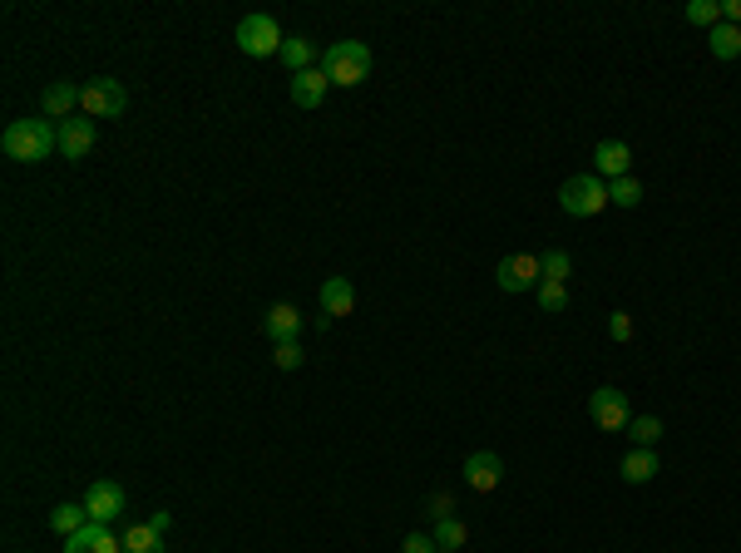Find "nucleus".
<instances>
[{"mask_svg": "<svg viewBox=\"0 0 741 553\" xmlns=\"http://www.w3.org/2000/svg\"><path fill=\"white\" fill-rule=\"evenodd\" d=\"M707 45H712L717 60H737L741 55V25H727V20L712 25V30H707Z\"/></svg>", "mask_w": 741, "mask_h": 553, "instance_id": "obj_19", "label": "nucleus"}, {"mask_svg": "<svg viewBox=\"0 0 741 553\" xmlns=\"http://www.w3.org/2000/svg\"><path fill=\"white\" fill-rule=\"evenodd\" d=\"M618 470H623V479H628V484H648V479L662 470V460H658V450H628Z\"/></svg>", "mask_w": 741, "mask_h": 553, "instance_id": "obj_18", "label": "nucleus"}, {"mask_svg": "<svg viewBox=\"0 0 741 553\" xmlns=\"http://www.w3.org/2000/svg\"><path fill=\"white\" fill-rule=\"evenodd\" d=\"M233 40H238V50H243L247 60H272V55H282V45H287L282 25H277L267 10L243 15V20H238V30H233Z\"/></svg>", "mask_w": 741, "mask_h": 553, "instance_id": "obj_2", "label": "nucleus"}, {"mask_svg": "<svg viewBox=\"0 0 741 553\" xmlns=\"http://www.w3.org/2000/svg\"><path fill=\"white\" fill-rule=\"evenodd\" d=\"M435 553H445V549H435Z\"/></svg>", "mask_w": 741, "mask_h": 553, "instance_id": "obj_34", "label": "nucleus"}, {"mask_svg": "<svg viewBox=\"0 0 741 553\" xmlns=\"http://www.w3.org/2000/svg\"><path fill=\"white\" fill-rule=\"evenodd\" d=\"M322 312H327L331 321L356 312V287H351L346 277H327V282H322Z\"/></svg>", "mask_w": 741, "mask_h": 553, "instance_id": "obj_16", "label": "nucleus"}, {"mask_svg": "<svg viewBox=\"0 0 741 553\" xmlns=\"http://www.w3.org/2000/svg\"><path fill=\"white\" fill-rule=\"evenodd\" d=\"M494 282H499V292H534V287L544 282L539 257H534V252H509V257H499Z\"/></svg>", "mask_w": 741, "mask_h": 553, "instance_id": "obj_6", "label": "nucleus"}, {"mask_svg": "<svg viewBox=\"0 0 741 553\" xmlns=\"http://www.w3.org/2000/svg\"><path fill=\"white\" fill-rule=\"evenodd\" d=\"M608 203H613V208H638V203H643V183H638L633 173H628V178H613V183H608Z\"/></svg>", "mask_w": 741, "mask_h": 553, "instance_id": "obj_25", "label": "nucleus"}, {"mask_svg": "<svg viewBox=\"0 0 741 553\" xmlns=\"http://www.w3.org/2000/svg\"><path fill=\"white\" fill-rule=\"evenodd\" d=\"M55 149H60V124H50V119H15L0 134V154L15 158V163H40Z\"/></svg>", "mask_w": 741, "mask_h": 553, "instance_id": "obj_1", "label": "nucleus"}, {"mask_svg": "<svg viewBox=\"0 0 741 553\" xmlns=\"http://www.w3.org/2000/svg\"><path fill=\"white\" fill-rule=\"evenodd\" d=\"M628 440H633V450H658L662 420L658 415H633V420H628Z\"/></svg>", "mask_w": 741, "mask_h": 553, "instance_id": "obj_20", "label": "nucleus"}, {"mask_svg": "<svg viewBox=\"0 0 741 553\" xmlns=\"http://www.w3.org/2000/svg\"><path fill=\"white\" fill-rule=\"evenodd\" d=\"M65 553H124V534H114L109 524H84L65 539Z\"/></svg>", "mask_w": 741, "mask_h": 553, "instance_id": "obj_12", "label": "nucleus"}, {"mask_svg": "<svg viewBox=\"0 0 741 553\" xmlns=\"http://www.w3.org/2000/svg\"><path fill=\"white\" fill-rule=\"evenodd\" d=\"M292 75H302V70H317L322 65V55H317V45L307 40V35H287V45H282V55H277Z\"/></svg>", "mask_w": 741, "mask_h": 553, "instance_id": "obj_17", "label": "nucleus"}, {"mask_svg": "<svg viewBox=\"0 0 741 553\" xmlns=\"http://www.w3.org/2000/svg\"><path fill=\"white\" fill-rule=\"evenodd\" d=\"M588 420L598 430H628V420H633L628 395L618 391V386H598V391L588 395Z\"/></svg>", "mask_w": 741, "mask_h": 553, "instance_id": "obj_7", "label": "nucleus"}, {"mask_svg": "<svg viewBox=\"0 0 741 553\" xmlns=\"http://www.w3.org/2000/svg\"><path fill=\"white\" fill-rule=\"evenodd\" d=\"M124 553H168L164 534L149 529V524H134V529H124Z\"/></svg>", "mask_w": 741, "mask_h": 553, "instance_id": "obj_22", "label": "nucleus"}, {"mask_svg": "<svg viewBox=\"0 0 741 553\" xmlns=\"http://www.w3.org/2000/svg\"><path fill=\"white\" fill-rule=\"evenodd\" d=\"M534 297H539V312H549V316L569 312V287H564V282H539Z\"/></svg>", "mask_w": 741, "mask_h": 553, "instance_id": "obj_26", "label": "nucleus"}, {"mask_svg": "<svg viewBox=\"0 0 741 553\" xmlns=\"http://www.w3.org/2000/svg\"><path fill=\"white\" fill-rule=\"evenodd\" d=\"M124 109H129V94H124L119 79L99 75L84 84V119H119Z\"/></svg>", "mask_w": 741, "mask_h": 553, "instance_id": "obj_5", "label": "nucleus"}, {"mask_svg": "<svg viewBox=\"0 0 741 553\" xmlns=\"http://www.w3.org/2000/svg\"><path fill=\"white\" fill-rule=\"evenodd\" d=\"M401 553H435V539H430V534H411V539L401 544Z\"/></svg>", "mask_w": 741, "mask_h": 553, "instance_id": "obj_31", "label": "nucleus"}, {"mask_svg": "<svg viewBox=\"0 0 741 553\" xmlns=\"http://www.w3.org/2000/svg\"><path fill=\"white\" fill-rule=\"evenodd\" d=\"M322 70H327L331 84L356 89L361 79L371 75V45L366 40H336L331 50H322Z\"/></svg>", "mask_w": 741, "mask_h": 553, "instance_id": "obj_3", "label": "nucleus"}, {"mask_svg": "<svg viewBox=\"0 0 741 553\" xmlns=\"http://www.w3.org/2000/svg\"><path fill=\"white\" fill-rule=\"evenodd\" d=\"M75 109H84V84H70V79H55V84H45V94H40V114L45 119H75Z\"/></svg>", "mask_w": 741, "mask_h": 553, "instance_id": "obj_9", "label": "nucleus"}, {"mask_svg": "<svg viewBox=\"0 0 741 553\" xmlns=\"http://www.w3.org/2000/svg\"><path fill=\"white\" fill-rule=\"evenodd\" d=\"M539 272H544V282H569V277H574V257H569L564 247H549V252L539 257Z\"/></svg>", "mask_w": 741, "mask_h": 553, "instance_id": "obj_23", "label": "nucleus"}, {"mask_svg": "<svg viewBox=\"0 0 741 553\" xmlns=\"http://www.w3.org/2000/svg\"><path fill=\"white\" fill-rule=\"evenodd\" d=\"M425 514H430L435 524H440V519H455V499H450V494L440 489V494H430V504H425Z\"/></svg>", "mask_w": 741, "mask_h": 553, "instance_id": "obj_29", "label": "nucleus"}, {"mask_svg": "<svg viewBox=\"0 0 741 553\" xmlns=\"http://www.w3.org/2000/svg\"><path fill=\"white\" fill-rule=\"evenodd\" d=\"M559 208H564L569 218H598L603 208H613V203H608V183H603L598 173H574V178L559 188Z\"/></svg>", "mask_w": 741, "mask_h": 553, "instance_id": "obj_4", "label": "nucleus"}, {"mask_svg": "<svg viewBox=\"0 0 741 553\" xmlns=\"http://www.w3.org/2000/svg\"><path fill=\"white\" fill-rule=\"evenodd\" d=\"M168 524H173V514H168V509H159V514H149V529H159V534H168Z\"/></svg>", "mask_w": 741, "mask_h": 553, "instance_id": "obj_33", "label": "nucleus"}, {"mask_svg": "<svg viewBox=\"0 0 741 553\" xmlns=\"http://www.w3.org/2000/svg\"><path fill=\"white\" fill-rule=\"evenodd\" d=\"M80 504L89 509V524H114V519L124 514V489H119L114 479H94V484L84 489Z\"/></svg>", "mask_w": 741, "mask_h": 553, "instance_id": "obj_8", "label": "nucleus"}, {"mask_svg": "<svg viewBox=\"0 0 741 553\" xmlns=\"http://www.w3.org/2000/svg\"><path fill=\"white\" fill-rule=\"evenodd\" d=\"M499 479H504V460H499L494 450H475V455L465 460V484H470L475 494H494Z\"/></svg>", "mask_w": 741, "mask_h": 553, "instance_id": "obj_11", "label": "nucleus"}, {"mask_svg": "<svg viewBox=\"0 0 741 553\" xmlns=\"http://www.w3.org/2000/svg\"><path fill=\"white\" fill-rule=\"evenodd\" d=\"M272 361H277V371H297L307 361V351H302V341H282V346H272Z\"/></svg>", "mask_w": 741, "mask_h": 553, "instance_id": "obj_28", "label": "nucleus"}, {"mask_svg": "<svg viewBox=\"0 0 741 553\" xmlns=\"http://www.w3.org/2000/svg\"><path fill=\"white\" fill-rule=\"evenodd\" d=\"M327 89H331V79L322 65H317V70H302V75H292V104H297V109H322Z\"/></svg>", "mask_w": 741, "mask_h": 553, "instance_id": "obj_14", "label": "nucleus"}, {"mask_svg": "<svg viewBox=\"0 0 741 553\" xmlns=\"http://www.w3.org/2000/svg\"><path fill=\"white\" fill-rule=\"evenodd\" d=\"M608 336H613V341H633V316L613 312V316H608Z\"/></svg>", "mask_w": 741, "mask_h": 553, "instance_id": "obj_30", "label": "nucleus"}, {"mask_svg": "<svg viewBox=\"0 0 741 553\" xmlns=\"http://www.w3.org/2000/svg\"><path fill=\"white\" fill-rule=\"evenodd\" d=\"M84 524H89V509H84V504H55V509H50V529L65 534V539L80 534Z\"/></svg>", "mask_w": 741, "mask_h": 553, "instance_id": "obj_21", "label": "nucleus"}, {"mask_svg": "<svg viewBox=\"0 0 741 553\" xmlns=\"http://www.w3.org/2000/svg\"><path fill=\"white\" fill-rule=\"evenodd\" d=\"M430 539H435V549L455 553V549H465V539H470V529H465V519H440Z\"/></svg>", "mask_w": 741, "mask_h": 553, "instance_id": "obj_24", "label": "nucleus"}, {"mask_svg": "<svg viewBox=\"0 0 741 553\" xmlns=\"http://www.w3.org/2000/svg\"><path fill=\"white\" fill-rule=\"evenodd\" d=\"M94 139H99L94 119H65V124H60V154L65 158H84L94 149Z\"/></svg>", "mask_w": 741, "mask_h": 553, "instance_id": "obj_15", "label": "nucleus"}, {"mask_svg": "<svg viewBox=\"0 0 741 553\" xmlns=\"http://www.w3.org/2000/svg\"><path fill=\"white\" fill-rule=\"evenodd\" d=\"M302 326H307V316L297 312L292 302H277V307H267V316H262V336H267L272 346H282V341H302Z\"/></svg>", "mask_w": 741, "mask_h": 553, "instance_id": "obj_10", "label": "nucleus"}, {"mask_svg": "<svg viewBox=\"0 0 741 553\" xmlns=\"http://www.w3.org/2000/svg\"><path fill=\"white\" fill-rule=\"evenodd\" d=\"M722 20H727V25H741V0H722Z\"/></svg>", "mask_w": 741, "mask_h": 553, "instance_id": "obj_32", "label": "nucleus"}, {"mask_svg": "<svg viewBox=\"0 0 741 553\" xmlns=\"http://www.w3.org/2000/svg\"><path fill=\"white\" fill-rule=\"evenodd\" d=\"M692 25H702V30H712V25H722V5L717 0H687V10H682Z\"/></svg>", "mask_w": 741, "mask_h": 553, "instance_id": "obj_27", "label": "nucleus"}, {"mask_svg": "<svg viewBox=\"0 0 741 553\" xmlns=\"http://www.w3.org/2000/svg\"><path fill=\"white\" fill-rule=\"evenodd\" d=\"M628 168H633V149H628L623 139H603V144L593 149V173H598L603 183L628 178Z\"/></svg>", "mask_w": 741, "mask_h": 553, "instance_id": "obj_13", "label": "nucleus"}]
</instances>
